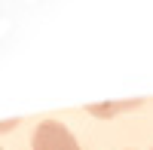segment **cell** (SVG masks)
Segmentation results:
<instances>
[{
	"mask_svg": "<svg viewBox=\"0 0 153 150\" xmlns=\"http://www.w3.org/2000/svg\"><path fill=\"white\" fill-rule=\"evenodd\" d=\"M31 147L34 150H80V144L71 135V129L61 126L58 120H43L37 126L34 138H31Z\"/></svg>",
	"mask_w": 153,
	"mask_h": 150,
	"instance_id": "obj_1",
	"label": "cell"
},
{
	"mask_svg": "<svg viewBox=\"0 0 153 150\" xmlns=\"http://www.w3.org/2000/svg\"><path fill=\"white\" fill-rule=\"evenodd\" d=\"M138 101H120V104H92L89 107V114H95V117H117V110H129L135 107Z\"/></svg>",
	"mask_w": 153,
	"mask_h": 150,
	"instance_id": "obj_2",
	"label": "cell"
}]
</instances>
